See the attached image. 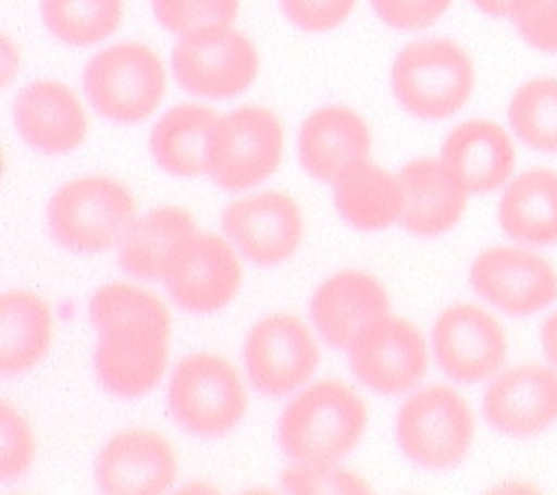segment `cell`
<instances>
[{"mask_svg":"<svg viewBox=\"0 0 557 495\" xmlns=\"http://www.w3.org/2000/svg\"><path fill=\"white\" fill-rule=\"evenodd\" d=\"M14 122L29 147L49 156L76 151L89 133L81 98L60 81L27 85L16 98Z\"/></svg>","mask_w":557,"mask_h":495,"instance_id":"18","label":"cell"},{"mask_svg":"<svg viewBox=\"0 0 557 495\" xmlns=\"http://www.w3.org/2000/svg\"><path fill=\"white\" fill-rule=\"evenodd\" d=\"M473 290L513 317H529L557 299V270L531 250L494 246L482 250L471 265Z\"/></svg>","mask_w":557,"mask_h":495,"instance_id":"14","label":"cell"},{"mask_svg":"<svg viewBox=\"0 0 557 495\" xmlns=\"http://www.w3.org/2000/svg\"><path fill=\"white\" fill-rule=\"evenodd\" d=\"M42 23L72 47H89L113 36L124 18V0H42Z\"/></svg>","mask_w":557,"mask_h":495,"instance_id":"28","label":"cell"},{"mask_svg":"<svg viewBox=\"0 0 557 495\" xmlns=\"http://www.w3.org/2000/svg\"><path fill=\"white\" fill-rule=\"evenodd\" d=\"M255 42L233 25L203 27L182 36L173 49V74L193 96L226 100L244 94L259 76Z\"/></svg>","mask_w":557,"mask_h":495,"instance_id":"8","label":"cell"},{"mask_svg":"<svg viewBox=\"0 0 557 495\" xmlns=\"http://www.w3.org/2000/svg\"><path fill=\"white\" fill-rule=\"evenodd\" d=\"M199 228L193 210L186 206H160L131 224L120 242L117 261L128 274L156 281L162 279L171 250L186 235Z\"/></svg>","mask_w":557,"mask_h":495,"instance_id":"27","label":"cell"},{"mask_svg":"<svg viewBox=\"0 0 557 495\" xmlns=\"http://www.w3.org/2000/svg\"><path fill=\"white\" fill-rule=\"evenodd\" d=\"M503 231L529 246L557 242V171L531 169L518 175L498 206Z\"/></svg>","mask_w":557,"mask_h":495,"instance_id":"26","label":"cell"},{"mask_svg":"<svg viewBox=\"0 0 557 495\" xmlns=\"http://www.w3.org/2000/svg\"><path fill=\"white\" fill-rule=\"evenodd\" d=\"M282 486L301 495L372 493V486L363 475L336 467V462H295L282 473Z\"/></svg>","mask_w":557,"mask_h":495,"instance_id":"32","label":"cell"},{"mask_svg":"<svg viewBox=\"0 0 557 495\" xmlns=\"http://www.w3.org/2000/svg\"><path fill=\"white\" fill-rule=\"evenodd\" d=\"M389 310L387 288L366 270H341L327 276L310 301L314 327L332 347H347L363 325Z\"/></svg>","mask_w":557,"mask_h":495,"instance_id":"20","label":"cell"},{"mask_svg":"<svg viewBox=\"0 0 557 495\" xmlns=\"http://www.w3.org/2000/svg\"><path fill=\"white\" fill-rule=\"evenodd\" d=\"M169 409L182 430L195 436H222L246 416L248 392L237 368L222 354L195 351L171 376Z\"/></svg>","mask_w":557,"mask_h":495,"instance_id":"6","label":"cell"},{"mask_svg":"<svg viewBox=\"0 0 557 495\" xmlns=\"http://www.w3.org/2000/svg\"><path fill=\"white\" fill-rule=\"evenodd\" d=\"M284 141L282 120L261 104H244L222 115L208 177L228 193L248 190L276 173Z\"/></svg>","mask_w":557,"mask_h":495,"instance_id":"10","label":"cell"},{"mask_svg":"<svg viewBox=\"0 0 557 495\" xmlns=\"http://www.w3.org/2000/svg\"><path fill=\"white\" fill-rule=\"evenodd\" d=\"M177 475V451L156 430L115 434L96 460L98 488L109 495H158L169 491Z\"/></svg>","mask_w":557,"mask_h":495,"instance_id":"16","label":"cell"},{"mask_svg":"<svg viewBox=\"0 0 557 495\" xmlns=\"http://www.w3.org/2000/svg\"><path fill=\"white\" fill-rule=\"evenodd\" d=\"M53 343V312L32 290L0 297V372L16 376L38 366Z\"/></svg>","mask_w":557,"mask_h":495,"instance_id":"25","label":"cell"},{"mask_svg":"<svg viewBox=\"0 0 557 495\" xmlns=\"http://www.w3.org/2000/svg\"><path fill=\"white\" fill-rule=\"evenodd\" d=\"M231 239L195 231L171 250L162 281L171 299L193 314L226 308L242 290L244 265Z\"/></svg>","mask_w":557,"mask_h":495,"instance_id":"9","label":"cell"},{"mask_svg":"<svg viewBox=\"0 0 557 495\" xmlns=\"http://www.w3.org/2000/svg\"><path fill=\"white\" fill-rule=\"evenodd\" d=\"M494 430L529 438L557 420V372L544 366H518L490 385L482 400Z\"/></svg>","mask_w":557,"mask_h":495,"instance_id":"17","label":"cell"},{"mask_svg":"<svg viewBox=\"0 0 557 495\" xmlns=\"http://www.w3.org/2000/svg\"><path fill=\"white\" fill-rule=\"evenodd\" d=\"M471 3L492 18H513L527 0H471Z\"/></svg>","mask_w":557,"mask_h":495,"instance_id":"37","label":"cell"},{"mask_svg":"<svg viewBox=\"0 0 557 495\" xmlns=\"http://www.w3.org/2000/svg\"><path fill=\"white\" fill-rule=\"evenodd\" d=\"M224 235L248 261L272 268L288 261L304 244L306 220L284 190H261L231 201L222 215Z\"/></svg>","mask_w":557,"mask_h":495,"instance_id":"13","label":"cell"},{"mask_svg":"<svg viewBox=\"0 0 557 495\" xmlns=\"http://www.w3.org/2000/svg\"><path fill=\"white\" fill-rule=\"evenodd\" d=\"M405 210L400 224L409 235L436 237L465 215L469 193L438 158H416L400 169Z\"/></svg>","mask_w":557,"mask_h":495,"instance_id":"22","label":"cell"},{"mask_svg":"<svg viewBox=\"0 0 557 495\" xmlns=\"http://www.w3.org/2000/svg\"><path fill=\"white\" fill-rule=\"evenodd\" d=\"M98 330L96 374L102 387L122 398L153 392L169 366L171 312L151 290L113 281L89 301Z\"/></svg>","mask_w":557,"mask_h":495,"instance_id":"1","label":"cell"},{"mask_svg":"<svg viewBox=\"0 0 557 495\" xmlns=\"http://www.w3.org/2000/svg\"><path fill=\"white\" fill-rule=\"evenodd\" d=\"M403 454L428 469H449L465 460L475 438V418L467 398L447 385L411 394L396 413Z\"/></svg>","mask_w":557,"mask_h":495,"instance_id":"7","label":"cell"},{"mask_svg":"<svg viewBox=\"0 0 557 495\" xmlns=\"http://www.w3.org/2000/svg\"><path fill=\"white\" fill-rule=\"evenodd\" d=\"M434 354L449 379L478 383L503 368L507 334L492 312L475 304H454L434 323Z\"/></svg>","mask_w":557,"mask_h":495,"instance_id":"15","label":"cell"},{"mask_svg":"<svg viewBox=\"0 0 557 495\" xmlns=\"http://www.w3.org/2000/svg\"><path fill=\"white\" fill-rule=\"evenodd\" d=\"M345 349L355 376L376 394H405L430 368L423 332L392 310L363 325Z\"/></svg>","mask_w":557,"mask_h":495,"instance_id":"11","label":"cell"},{"mask_svg":"<svg viewBox=\"0 0 557 495\" xmlns=\"http://www.w3.org/2000/svg\"><path fill=\"white\" fill-rule=\"evenodd\" d=\"M160 25L177 36L218 25H233L239 0H153Z\"/></svg>","mask_w":557,"mask_h":495,"instance_id":"31","label":"cell"},{"mask_svg":"<svg viewBox=\"0 0 557 495\" xmlns=\"http://www.w3.org/2000/svg\"><path fill=\"white\" fill-rule=\"evenodd\" d=\"M135 220L133 190L109 175H85L62 184L47 208L53 239L62 248L83 255L117 246Z\"/></svg>","mask_w":557,"mask_h":495,"instance_id":"3","label":"cell"},{"mask_svg":"<svg viewBox=\"0 0 557 495\" xmlns=\"http://www.w3.org/2000/svg\"><path fill=\"white\" fill-rule=\"evenodd\" d=\"M321 361L310 327L293 312H274L252 325L244 343V366L255 389L286 396L308 385Z\"/></svg>","mask_w":557,"mask_h":495,"instance_id":"12","label":"cell"},{"mask_svg":"<svg viewBox=\"0 0 557 495\" xmlns=\"http://www.w3.org/2000/svg\"><path fill=\"white\" fill-rule=\"evenodd\" d=\"M542 347L546 359L557 368V312H553L542 325Z\"/></svg>","mask_w":557,"mask_h":495,"instance_id":"38","label":"cell"},{"mask_svg":"<svg viewBox=\"0 0 557 495\" xmlns=\"http://www.w3.org/2000/svg\"><path fill=\"white\" fill-rule=\"evenodd\" d=\"M222 113L206 104H177L151 131V153L160 169L175 177H201L211 156Z\"/></svg>","mask_w":557,"mask_h":495,"instance_id":"23","label":"cell"},{"mask_svg":"<svg viewBox=\"0 0 557 495\" xmlns=\"http://www.w3.org/2000/svg\"><path fill=\"white\" fill-rule=\"evenodd\" d=\"M368 420V405L352 385L319 381L284 407L278 445L295 462H336L361 443Z\"/></svg>","mask_w":557,"mask_h":495,"instance_id":"2","label":"cell"},{"mask_svg":"<svg viewBox=\"0 0 557 495\" xmlns=\"http://www.w3.org/2000/svg\"><path fill=\"white\" fill-rule=\"evenodd\" d=\"M372 133L361 113L327 104L312 111L299 131V160L306 173L334 184L345 171L370 158Z\"/></svg>","mask_w":557,"mask_h":495,"instance_id":"19","label":"cell"},{"mask_svg":"<svg viewBox=\"0 0 557 495\" xmlns=\"http://www.w3.org/2000/svg\"><path fill=\"white\" fill-rule=\"evenodd\" d=\"M91 107L115 124L149 120L166 96L162 58L143 42H120L91 58L85 69Z\"/></svg>","mask_w":557,"mask_h":495,"instance_id":"5","label":"cell"},{"mask_svg":"<svg viewBox=\"0 0 557 495\" xmlns=\"http://www.w3.org/2000/svg\"><path fill=\"white\" fill-rule=\"evenodd\" d=\"M451 0H372V8L383 23L403 32L432 27L449 10Z\"/></svg>","mask_w":557,"mask_h":495,"instance_id":"34","label":"cell"},{"mask_svg":"<svg viewBox=\"0 0 557 495\" xmlns=\"http://www.w3.org/2000/svg\"><path fill=\"white\" fill-rule=\"evenodd\" d=\"M475 87L473 60L449 38L418 40L400 49L392 64V91L416 117L456 115Z\"/></svg>","mask_w":557,"mask_h":495,"instance_id":"4","label":"cell"},{"mask_svg":"<svg viewBox=\"0 0 557 495\" xmlns=\"http://www.w3.org/2000/svg\"><path fill=\"white\" fill-rule=\"evenodd\" d=\"M509 124L527 147L557 153V78H533L511 98Z\"/></svg>","mask_w":557,"mask_h":495,"instance_id":"29","label":"cell"},{"mask_svg":"<svg viewBox=\"0 0 557 495\" xmlns=\"http://www.w3.org/2000/svg\"><path fill=\"white\" fill-rule=\"evenodd\" d=\"M0 76H3V87H10L12 78L18 74L21 66V51L14 45V40L10 38V34H3V42H0Z\"/></svg>","mask_w":557,"mask_h":495,"instance_id":"36","label":"cell"},{"mask_svg":"<svg viewBox=\"0 0 557 495\" xmlns=\"http://www.w3.org/2000/svg\"><path fill=\"white\" fill-rule=\"evenodd\" d=\"M511 21L527 45L557 53V0H527Z\"/></svg>","mask_w":557,"mask_h":495,"instance_id":"35","label":"cell"},{"mask_svg":"<svg viewBox=\"0 0 557 495\" xmlns=\"http://www.w3.org/2000/svg\"><path fill=\"white\" fill-rule=\"evenodd\" d=\"M36 434L29 418L12 403H0V480L23 478L36 460Z\"/></svg>","mask_w":557,"mask_h":495,"instance_id":"30","label":"cell"},{"mask_svg":"<svg viewBox=\"0 0 557 495\" xmlns=\"http://www.w3.org/2000/svg\"><path fill=\"white\" fill-rule=\"evenodd\" d=\"M332 186L338 215L357 231L379 233L403 218L405 186L400 173H389L370 158L345 171Z\"/></svg>","mask_w":557,"mask_h":495,"instance_id":"24","label":"cell"},{"mask_svg":"<svg viewBox=\"0 0 557 495\" xmlns=\"http://www.w3.org/2000/svg\"><path fill=\"white\" fill-rule=\"evenodd\" d=\"M441 160L469 195H486L509 182L516 147L500 124L467 120L445 137Z\"/></svg>","mask_w":557,"mask_h":495,"instance_id":"21","label":"cell"},{"mask_svg":"<svg viewBox=\"0 0 557 495\" xmlns=\"http://www.w3.org/2000/svg\"><path fill=\"white\" fill-rule=\"evenodd\" d=\"M286 18L312 34H325L343 25L357 8V0H278Z\"/></svg>","mask_w":557,"mask_h":495,"instance_id":"33","label":"cell"}]
</instances>
